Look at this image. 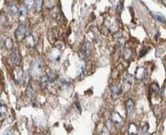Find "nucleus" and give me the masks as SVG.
<instances>
[{"label": "nucleus", "instance_id": "nucleus-1", "mask_svg": "<svg viewBox=\"0 0 166 135\" xmlns=\"http://www.w3.org/2000/svg\"><path fill=\"white\" fill-rule=\"evenodd\" d=\"M43 69V62L39 59H34L30 65V74L34 76H39Z\"/></svg>", "mask_w": 166, "mask_h": 135}, {"label": "nucleus", "instance_id": "nucleus-2", "mask_svg": "<svg viewBox=\"0 0 166 135\" xmlns=\"http://www.w3.org/2000/svg\"><path fill=\"white\" fill-rule=\"evenodd\" d=\"M26 25L24 23H22L20 24L19 28H17L16 32H15V37H16L17 40H22L24 38H25L26 37Z\"/></svg>", "mask_w": 166, "mask_h": 135}, {"label": "nucleus", "instance_id": "nucleus-3", "mask_svg": "<svg viewBox=\"0 0 166 135\" xmlns=\"http://www.w3.org/2000/svg\"><path fill=\"white\" fill-rule=\"evenodd\" d=\"M21 59L20 53L19 50H14L9 57V62L13 65H18L19 64V61Z\"/></svg>", "mask_w": 166, "mask_h": 135}, {"label": "nucleus", "instance_id": "nucleus-4", "mask_svg": "<svg viewBox=\"0 0 166 135\" xmlns=\"http://www.w3.org/2000/svg\"><path fill=\"white\" fill-rule=\"evenodd\" d=\"M126 112L128 116H131L134 112V102L131 98L127 99L126 102Z\"/></svg>", "mask_w": 166, "mask_h": 135}, {"label": "nucleus", "instance_id": "nucleus-5", "mask_svg": "<svg viewBox=\"0 0 166 135\" xmlns=\"http://www.w3.org/2000/svg\"><path fill=\"white\" fill-rule=\"evenodd\" d=\"M81 51H82V54L84 55V56H88L89 54H91V51H92V45L91 43H84L81 48Z\"/></svg>", "mask_w": 166, "mask_h": 135}, {"label": "nucleus", "instance_id": "nucleus-6", "mask_svg": "<svg viewBox=\"0 0 166 135\" xmlns=\"http://www.w3.org/2000/svg\"><path fill=\"white\" fill-rule=\"evenodd\" d=\"M111 119H112V123L116 125L121 124L122 123V118L119 114H117V113H116V112H114V113L112 114V115H111Z\"/></svg>", "mask_w": 166, "mask_h": 135}, {"label": "nucleus", "instance_id": "nucleus-7", "mask_svg": "<svg viewBox=\"0 0 166 135\" xmlns=\"http://www.w3.org/2000/svg\"><path fill=\"white\" fill-rule=\"evenodd\" d=\"M14 79L15 81L19 82V80H21L23 78V76H24V74H23V71L21 69V68L19 67H17L16 69H14Z\"/></svg>", "mask_w": 166, "mask_h": 135}, {"label": "nucleus", "instance_id": "nucleus-8", "mask_svg": "<svg viewBox=\"0 0 166 135\" xmlns=\"http://www.w3.org/2000/svg\"><path fill=\"white\" fill-rule=\"evenodd\" d=\"M121 93H122V88L120 87L117 85H113L112 87V94L114 98L119 97Z\"/></svg>", "mask_w": 166, "mask_h": 135}, {"label": "nucleus", "instance_id": "nucleus-9", "mask_svg": "<svg viewBox=\"0 0 166 135\" xmlns=\"http://www.w3.org/2000/svg\"><path fill=\"white\" fill-rule=\"evenodd\" d=\"M133 77L130 75V74H127L126 76V78H124V80H123V87L126 88V89H128L130 86H131V84H132V83H133Z\"/></svg>", "mask_w": 166, "mask_h": 135}, {"label": "nucleus", "instance_id": "nucleus-10", "mask_svg": "<svg viewBox=\"0 0 166 135\" xmlns=\"http://www.w3.org/2000/svg\"><path fill=\"white\" fill-rule=\"evenodd\" d=\"M145 74H146V69L144 68H138L136 71L135 77L138 79H143L145 77Z\"/></svg>", "mask_w": 166, "mask_h": 135}, {"label": "nucleus", "instance_id": "nucleus-11", "mask_svg": "<svg viewBox=\"0 0 166 135\" xmlns=\"http://www.w3.org/2000/svg\"><path fill=\"white\" fill-rule=\"evenodd\" d=\"M25 38H26V45H27L28 47H29V48L33 47L34 44V38L32 36V34L26 35Z\"/></svg>", "mask_w": 166, "mask_h": 135}, {"label": "nucleus", "instance_id": "nucleus-12", "mask_svg": "<svg viewBox=\"0 0 166 135\" xmlns=\"http://www.w3.org/2000/svg\"><path fill=\"white\" fill-rule=\"evenodd\" d=\"M128 133L129 135H137L138 134V129L137 126L134 124H130L129 129H128Z\"/></svg>", "mask_w": 166, "mask_h": 135}, {"label": "nucleus", "instance_id": "nucleus-13", "mask_svg": "<svg viewBox=\"0 0 166 135\" xmlns=\"http://www.w3.org/2000/svg\"><path fill=\"white\" fill-rule=\"evenodd\" d=\"M7 113V105L3 100H0V115L4 116Z\"/></svg>", "mask_w": 166, "mask_h": 135}, {"label": "nucleus", "instance_id": "nucleus-14", "mask_svg": "<svg viewBox=\"0 0 166 135\" xmlns=\"http://www.w3.org/2000/svg\"><path fill=\"white\" fill-rule=\"evenodd\" d=\"M47 77V78H48V80L50 81V83H52L53 81H55V79H56V78H57V74H55V72L54 71H51L50 74H48V76H46Z\"/></svg>", "mask_w": 166, "mask_h": 135}, {"label": "nucleus", "instance_id": "nucleus-15", "mask_svg": "<svg viewBox=\"0 0 166 135\" xmlns=\"http://www.w3.org/2000/svg\"><path fill=\"white\" fill-rule=\"evenodd\" d=\"M154 15L153 16L155 17V19H157L159 22H161V23H165V18L164 15H162L160 13H153Z\"/></svg>", "mask_w": 166, "mask_h": 135}, {"label": "nucleus", "instance_id": "nucleus-16", "mask_svg": "<svg viewBox=\"0 0 166 135\" xmlns=\"http://www.w3.org/2000/svg\"><path fill=\"white\" fill-rule=\"evenodd\" d=\"M19 18H24L26 15V8H20L19 9Z\"/></svg>", "mask_w": 166, "mask_h": 135}, {"label": "nucleus", "instance_id": "nucleus-17", "mask_svg": "<svg viewBox=\"0 0 166 135\" xmlns=\"http://www.w3.org/2000/svg\"><path fill=\"white\" fill-rule=\"evenodd\" d=\"M67 86H68V83H67V80L61 79V81H60V87H61V88H66Z\"/></svg>", "mask_w": 166, "mask_h": 135}, {"label": "nucleus", "instance_id": "nucleus-18", "mask_svg": "<svg viewBox=\"0 0 166 135\" xmlns=\"http://www.w3.org/2000/svg\"><path fill=\"white\" fill-rule=\"evenodd\" d=\"M102 135H110V132H109V130L107 129L106 127H104L103 128V129H102V134H101Z\"/></svg>", "mask_w": 166, "mask_h": 135}]
</instances>
